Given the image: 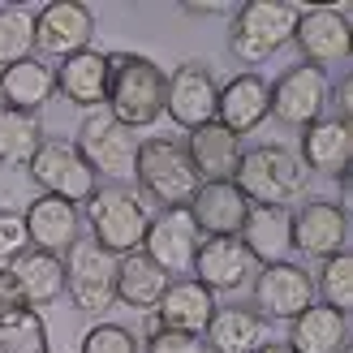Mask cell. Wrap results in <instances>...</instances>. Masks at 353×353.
<instances>
[{"instance_id":"cell-1","label":"cell","mask_w":353,"mask_h":353,"mask_svg":"<svg viewBox=\"0 0 353 353\" xmlns=\"http://www.w3.org/2000/svg\"><path fill=\"white\" fill-rule=\"evenodd\" d=\"M108 57V108L125 130H147L164 112L168 74L143 52H103Z\"/></svg>"},{"instance_id":"cell-2","label":"cell","mask_w":353,"mask_h":353,"mask_svg":"<svg viewBox=\"0 0 353 353\" xmlns=\"http://www.w3.org/2000/svg\"><path fill=\"white\" fill-rule=\"evenodd\" d=\"M233 185L245 194L250 207H289L306 194L310 172L302 168L297 151H289L285 143H259V147H241Z\"/></svg>"},{"instance_id":"cell-3","label":"cell","mask_w":353,"mask_h":353,"mask_svg":"<svg viewBox=\"0 0 353 353\" xmlns=\"http://www.w3.org/2000/svg\"><path fill=\"white\" fill-rule=\"evenodd\" d=\"M86 224H91V241L99 250H108L112 259H125L134 250H143L151 211L143 203V194L130 185H95V194L86 199Z\"/></svg>"},{"instance_id":"cell-4","label":"cell","mask_w":353,"mask_h":353,"mask_svg":"<svg viewBox=\"0 0 353 353\" xmlns=\"http://www.w3.org/2000/svg\"><path fill=\"white\" fill-rule=\"evenodd\" d=\"M297 9L293 0H245L237 13L228 17V52L241 65H263L272 61L285 43H293V26H297Z\"/></svg>"},{"instance_id":"cell-5","label":"cell","mask_w":353,"mask_h":353,"mask_svg":"<svg viewBox=\"0 0 353 353\" xmlns=\"http://www.w3.org/2000/svg\"><path fill=\"white\" fill-rule=\"evenodd\" d=\"M134 181L151 203L164 207H185L199 190V172H194L185 147L176 138H143L134 155Z\"/></svg>"},{"instance_id":"cell-6","label":"cell","mask_w":353,"mask_h":353,"mask_svg":"<svg viewBox=\"0 0 353 353\" xmlns=\"http://www.w3.org/2000/svg\"><path fill=\"white\" fill-rule=\"evenodd\" d=\"M74 147L95 176H112V185L121 176H134V155H138V138L134 130H125L108 108H95L82 117Z\"/></svg>"},{"instance_id":"cell-7","label":"cell","mask_w":353,"mask_h":353,"mask_svg":"<svg viewBox=\"0 0 353 353\" xmlns=\"http://www.w3.org/2000/svg\"><path fill=\"white\" fill-rule=\"evenodd\" d=\"M250 293H254V314L263 323L268 319L293 323L306 306H314V276L293 259L263 263L250 280Z\"/></svg>"},{"instance_id":"cell-8","label":"cell","mask_w":353,"mask_h":353,"mask_svg":"<svg viewBox=\"0 0 353 353\" xmlns=\"http://www.w3.org/2000/svg\"><path fill=\"white\" fill-rule=\"evenodd\" d=\"M65 293L86 314H103L117 302V259L91 237H78L65 250Z\"/></svg>"},{"instance_id":"cell-9","label":"cell","mask_w":353,"mask_h":353,"mask_svg":"<svg viewBox=\"0 0 353 353\" xmlns=\"http://www.w3.org/2000/svg\"><path fill=\"white\" fill-rule=\"evenodd\" d=\"M65 293V259L48 250H26L0 268V306H52Z\"/></svg>"},{"instance_id":"cell-10","label":"cell","mask_w":353,"mask_h":353,"mask_svg":"<svg viewBox=\"0 0 353 353\" xmlns=\"http://www.w3.org/2000/svg\"><path fill=\"white\" fill-rule=\"evenodd\" d=\"M26 176L34 185H39L43 194H52V199H65V203H86L95 194V172L91 164L78 155L74 143H65V138H43L39 151L26 160Z\"/></svg>"},{"instance_id":"cell-11","label":"cell","mask_w":353,"mask_h":353,"mask_svg":"<svg viewBox=\"0 0 353 353\" xmlns=\"http://www.w3.org/2000/svg\"><path fill=\"white\" fill-rule=\"evenodd\" d=\"M216 99H220V82L211 74V65L207 61H181L168 74V86H164V117L172 125H181L185 134L203 130L216 121Z\"/></svg>"},{"instance_id":"cell-12","label":"cell","mask_w":353,"mask_h":353,"mask_svg":"<svg viewBox=\"0 0 353 353\" xmlns=\"http://www.w3.org/2000/svg\"><path fill=\"white\" fill-rule=\"evenodd\" d=\"M327 91H332L327 69L289 65L285 74L272 82V117L289 130H306L310 121L327 117Z\"/></svg>"},{"instance_id":"cell-13","label":"cell","mask_w":353,"mask_h":353,"mask_svg":"<svg viewBox=\"0 0 353 353\" xmlns=\"http://www.w3.org/2000/svg\"><path fill=\"white\" fill-rule=\"evenodd\" d=\"M289 241L293 250L319 263L349 250V207L332 199H310L302 207H289Z\"/></svg>"},{"instance_id":"cell-14","label":"cell","mask_w":353,"mask_h":353,"mask_svg":"<svg viewBox=\"0 0 353 353\" xmlns=\"http://www.w3.org/2000/svg\"><path fill=\"white\" fill-rule=\"evenodd\" d=\"M95 39V13L82 0H52L34 13V52L43 57H74V52H86Z\"/></svg>"},{"instance_id":"cell-15","label":"cell","mask_w":353,"mask_h":353,"mask_svg":"<svg viewBox=\"0 0 353 353\" xmlns=\"http://www.w3.org/2000/svg\"><path fill=\"white\" fill-rule=\"evenodd\" d=\"M199 228H194L185 207H164L160 216H151L147 237H143V254L160 268L168 280L185 276L194 268V254H199Z\"/></svg>"},{"instance_id":"cell-16","label":"cell","mask_w":353,"mask_h":353,"mask_svg":"<svg viewBox=\"0 0 353 353\" xmlns=\"http://www.w3.org/2000/svg\"><path fill=\"white\" fill-rule=\"evenodd\" d=\"M293 43L302 52V65H314V69L345 65L349 61V9H332V5L302 9L293 26Z\"/></svg>"},{"instance_id":"cell-17","label":"cell","mask_w":353,"mask_h":353,"mask_svg":"<svg viewBox=\"0 0 353 353\" xmlns=\"http://www.w3.org/2000/svg\"><path fill=\"white\" fill-rule=\"evenodd\" d=\"M190 272L207 293H241V289H250L259 263L237 237H203Z\"/></svg>"},{"instance_id":"cell-18","label":"cell","mask_w":353,"mask_h":353,"mask_svg":"<svg viewBox=\"0 0 353 353\" xmlns=\"http://www.w3.org/2000/svg\"><path fill=\"white\" fill-rule=\"evenodd\" d=\"M272 117V82L245 69V74L228 78L220 86V99H216V121L228 130V134H254L263 121Z\"/></svg>"},{"instance_id":"cell-19","label":"cell","mask_w":353,"mask_h":353,"mask_svg":"<svg viewBox=\"0 0 353 353\" xmlns=\"http://www.w3.org/2000/svg\"><path fill=\"white\" fill-rule=\"evenodd\" d=\"M297 160L306 172H323L345 181L349 176V160H353V125L336 117H319L310 121L297 138Z\"/></svg>"},{"instance_id":"cell-20","label":"cell","mask_w":353,"mask_h":353,"mask_svg":"<svg viewBox=\"0 0 353 353\" xmlns=\"http://www.w3.org/2000/svg\"><path fill=\"white\" fill-rule=\"evenodd\" d=\"M185 211L199 228V237H237L245 216H250V203L233 181H203L185 203Z\"/></svg>"},{"instance_id":"cell-21","label":"cell","mask_w":353,"mask_h":353,"mask_svg":"<svg viewBox=\"0 0 353 353\" xmlns=\"http://www.w3.org/2000/svg\"><path fill=\"white\" fill-rule=\"evenodd\" d=\"M22 224H26L30 250H48V254H61V259L82 237V211L65 199H52V194H39L34 203H26Z\"/></svg>"},{"instance_id":"cell-22","label":"cell","mask_w":353,"mask_h":353,"mask_svg":"<svg viewBox=\"0 0 353 353\" xmlns=\"http://www.w3.org/2000/svg\"><path fill=\"white\" fill-rule=\"evenodd\" d=\"M57 95L65 103H74L82 112H95L103 108V99H108V57L95 48L86 52H74V57L57 61Z\"/></svg>"},{"instance_id":"cell-23","label":"cell","mask_w":353,"mask_h":353,"mask_svg":"<svg viewBox=\"0 0 353 353\" xmlns=\"http://www.w3.org/2000/svg\"><path fill=\"white\" fill-rule=\"evenodd\" d=\"M211 314H216V293H207L194 276H176L168 280V289L155 302V323L172 327V332H194L203 336Z\"/></svg>"},{"instance_id":"cell-24","label":"cell","mask_w":353,"mask_h":353,"mask_svg":"<svg viewBox=\"0 0 353 353\" xmlns=\"http://www.w3.org/2000/svg\"><path fill=\"white\" fill-rule=\"evenodd\" d=\"M181 147L190 155L194 172H199V181H233L237 160H241V138L228 134L220 121H211L203 130H190Z\"/></svg>"},{"instance_id":"cell-25","label":"cell","mask_w":353,"mask_h":353,"mask_svg":"<svg viewBox=\"0 0 353 353\" xmlns=\"http://www.w3.org/2000/svg\"><path fill=\"white\" fill-rule=\"evenodd\" d=\"M285 345L293 353H341L349 345V314L314 302L289 323V341Z\"/></svg>"},{"instance_id":"cell-26","label":"cell","mask_w":353,"mask_h":353,"mask_svg":"<svg viewBox=\"0 0 353 353\" xmlns=\"http://www.w3.org/2000/svg\"><path fill=\"white\" fill-rule=\"evenodd\" d=\"M57 95V74H52V65L30 57V61H17L9 69H0V103L5 108H17V112H34Z\"/></svg>"},{"instance_id":"cell-27","label":"cell","mask_w":353,"mask_h":353,"mask_svg":"<svg viewBox=\"0 0 353 353\" xmlns=\"http://www.w3.org/2000/svg\"><path fill=\"white\" fill-rule=\"evenodd\" d=\"M263 336H268V323L250 306H216L203 332V345L207 353H254Z\"/></svg>"},{"instance_id":"cell-28","label":"cell","mask_w":353,"mask_h":353,"mask_svg":"<svg viewBox=\"0 0 353 353\" xmlns=\"http://www.w3.org/2000/svg\"><path fill=\"white\" fill-rule=\"evenodd\" d=\"M237 241L250 250V259L259 263H280L289 259L293 241H289V207H250Z\"/></svg>"},{"instance_id":"cell-29","label":"cell","mask_w":353,"mask_h":353,"mask_svg":"<svg viewBox=\"0 0 353 353\" xmlns=\"http://www.w3.org/2000/svg\"><path fill=\"white\" fill-rule=\"evenodd\" d=\"M164 289H168V276L143 250L117 259V302H125L130 310H155Z\"/></svg>"},{"instance_id":"cell-30","label":"cell","mask_w":353,"mask_h":353,"mask_svg":"<svg viewBox=\"0 0 353 353\" xmlns=\"http://www.w3.org/2000/svg\"><path fill=\"white\" fill-rule=\"evenodd\" d=\"M43 143V125L34 112H17L0 103V168H17L26 164Z\"/></svg>"},{"instance_id":"cell-31","label":"cell","mask_w":353,"mask_h":353,"mask_svg":"<svg viewBox=\"0 0 353 353\" xmlns=\"http://www.w3.org/2000/svg\"><path fill=\"white\" fill-rule=\"evenodd\" d=\"M0 353H48V323L30 306H0Z\"/></svg>"},{"instance_id":"cell-32","label":"cell","mask_w":353,"mask_h":353,"mask_svg":"<svg viewBox=\"0 0 353 353\" xmlns=\"http://www.w3.org/2000/svg\"><path fill=\"white\" fill-rule=\"evenodd\" d=\"M314 302H323L341 314L353 310V254L349 250L319 263V272H314Z\"/></svg>"},{"instance_id":"cell-33","label":"cell","mask_w":353,"mask_h":353,"mask_svg":"<svg viewBox=\"0 0 353 353\" xmlns=\"http://www.w3.org/2000/svg\"><path fill=\"white\" fill-rule=\"evenodd\" d=\"M30 57H34V13H26L22 5H5L0 9V69Z\"/></svg>"},{"instance_id":"cell-34","label":"cell","mask_w":353,"mask_h":353,"mask_svg":"<svg viewBox=\"0 0 353 353\" xmlns=\"http://www.w3.org/2000/svg\"><path fill=\"white\" fill-rule=\"evenodd\" d=\"M78 353H138V336L125 323H108V319H103V323L82 332Z\"/></svg>"},{"instance_id":"cell-35","label":"cell","mask_w":353,"mask_h":353,"mask_svg":"<svg viewBox=\"0 0 353 353\" xmlns=\"http://www.w3.org/2000/svg\"><path fill=\"white\" fill-rule=\"evenodd\" d=\"M143 353H207L203 336H194V332H172V327H160L155 323V314L147 319V345Z\"/></svg>"},{"instance_id":"cell-36","label":"cell","mask_w":353,"mask_h":353,"mask_svg":"<svg viewBox=\"0 0 353 353\" xmlns=\"http://www.w3.org/2000/svg\"><path fill=\"white\" fill-rule=\"evenodd\" d=\"M26 250V224H22V211H9L0 207V268H9V263Z\"/></svg>"},{"instance_id":"cell-37","label":"cell","mask_w":353,"mask_h":353,"mask_svg":"<svg viewBox=\"0 0 353 353\" xmlns=\"http://www.w3.org/2000/svg\"><path fill=\"white\" fill-rule=\"evenodd\" d=\"M327 117H336V121H349L353 117V78H341L336 86L327 91Z\"/></svg>"},{"instance_id":"cell-38","label":"cell","mask_w":353,"mask_h":353,"mask_svg":"<svg viewBox=\"0 0 353 353\" xmlns=\"http://www.w3.org/2000/svg\"><path fill=\"white\" fill-rule=\"evenodd\" d=\"M181 13H190V17H233L237 5L233 0H181Z\"/></svg>"},{"instance_id":"cell-39","label":"cell","mask_w":353,"mask_h":353,"mask_svg":"<svg viewBox=\"0 0 353 353\" xmlns=\"http://www.w3.org/2000/svg\"><path fill=\"white\" fill-rule=\"evenodd\" d=\"M254 353H293V349H289L285 341H263V345H259Z\"/></svg>"}]
</instances>
